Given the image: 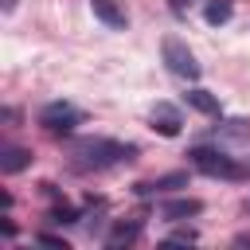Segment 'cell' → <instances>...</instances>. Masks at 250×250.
<instances>
[{"label":"cell","mask_w":250,"mask_h":250,"mask_svg":"<svg viewBox=\"0 0 250 250\" xmlns=\"http://www.w3.org/2000/svg\"><path fill=\"white\" fill-rule=\"evenodd\" d=\"M78 219H82V215H78V207H66V203H62V207H55V211L47 215V223H55V227H70V223H78Z\"/></svg>","instance_id":"5bb4252c"},{"label":"cell","mask_w":250,"mask_h":250,"mask_svg":"<svg viewBox=\"0 0 250 250\" xmlns=\"http://www.w3.org/2000/svg\"><path fill=\"white\" fill-rule=\"evenodd\" d=\"M215 137H230V141H246V137H250V121H242V117H230V121H223V125H215Z\"/></svg>","instance_id":"7c38bea8"},{"label":"cell","mask_w":250,"mask_h":250,"mask_svg":"<svg viewBox=\"0 0 250 250\" xmlns=\"http://www.w3.org/2000/svg\"><path fill=\"white\" fill-rule=\"evenodd\" d=\"M39 242H43V246H59V250H66V238H62V234H47V230H43Z\"/></svg>","instance_id":"2e32d148"},{"label":"cell","mask_w":250,"mask_h":250,"mask_svg":"<svg viewBox=\"0 0 250 250\" xmlns=\"http://www.w3.org/2000/svg\"><path fill=\"white\" fill-rule=\"evenodd\" d=\"M141 238V219H129V223H117L109 234H105V246H129V242H137Z\"/></svg>","instance_id":"8fae6325"},{"label":"cell","mask_w":250,"mask_h":250,"mask_svg":"<svg viewBox=\"0 0 250 250\" xmlns=\"http://www.w3.org/2000/svg\"><path fill=\"white\" fill-rule=\"evenodd\" d=\"M16 4H20V0H0V8H4V16H8V12H16Z\"/></svg>","instance_id":"e0dca14e"},{"label":"cell","mask_w":250,"mask_h":250,"mask_svg":"<svg viewBox=\"0 0 250 250\" xmlns=\"http://www.w3.org/2000/svg\"><path fill=\"white\" fill-rule=\"evenodd\" d=\"M246 176H250V160H246Z\"/></svg>","instance_id":"ac0fdd59"},{"label":"cell","mask_w":250,"mask_h":250,"mask_svg":"<svg viewBox=\"0 0 250 250\" xmlns=\"http://www.w3.org/2000/svg\"><path fill=\"white\" fill-rule=\"evenodd\" d=\"M203 20H207L211 27L227 23V20H230V0H207V8H203Z\"/></svg>","instance_id":"4fadbf2b"},{"label":"cell","mask_w":250,"mask_h":250,"mask_svg":"<svg viewBox=\"0 0 250 250\" xmlns=\"http://www.w3.org/2000/svg\"><path fill=\"white\" fill-rule=\"evenodd\" d=\"M74 168L82 172H105V168H121L137 160V145L129 141H113V137H82L70 145Z\"/></svg>","instance_id":"6da1fadb"},{"label":"cell","mask_w":250,"mask_h":250,"mask_svg":"<svg viewBox=\"0 0 250 250\" xmlns=\"http://www.w3.org/2000/svg\"><path fill=\"white\" fill-rule=\"evenodd\" d=\"M199 211H203V203H199V199H164V203H160V219H168V223L195 219Z\"/></svg>","instance_id":"ba28073f"},{"label":"cell","mask_w":250,"mask_h":250,"mask_svg":"<svg viewBox=\"0 0 250 250\" xmlns=\"http://www.w3.org/2000/svg\"><path fill=\"white\" fill-rule=\"evenodd\" d=\"M23 168H31V148L4 145V148H0V172H4V176H16V172H23Z\"/></svg>","instance_id":"8992f818"},{"label":"cell","mask_w":250,"mask_h":250,"mask_svg":"<svg viewBox=\"0 0 250 250\" xmlns=\"http://www.w3.org/2000/svg\"><path fill=\"white\" fill-rule=\"evenodd\" d=\"M188 164L203 176H223V180H242L246 176V164H238L227 148H211V145L188 148Z\"/></svg>","instance_id":"7a4b0ae2"},{"label":"cell","mask_w":250,"mask_h":250,"mask_svg":"<svg viewBox=\"0 0 250 250\" xmlns=\"http://www.w3.org/2000/svg\"><path fill=\"white\" fill-rule=\"evenodd\" d=\"M184 102H188L191 109H199V113H207V117H215V113H219V98H215L211 90H203V86H191V90L184 94Z\"/></svg>","instance_id":"30bf717a"},{"label":"cell","mask_w":250,"mask_h":250,"mask_svg":"<svg viewBox=\"0 0 250 250\" xmlns=\"http://www.w3.org/2000/svg\"><path fill=\"white\" fill-rule=\"evenodd\" d=\"M172 188H188V172H168V176H156V180H141L133 191L137 195H156V191H172Z\"/></svg>","instance_id":"52a82bcc"},{"label":"cell","mask_w":250,"mask_h":250,"mask_svg":"<svg viewBox=\"0 0 250 250\" xmlns=\"http://www.w3.org/2000/svg\"><path fill=\"white\" fill-rule=\"evenodd\" d=\"M152 129H156L160 137H180V109L168 105V102H156V109H152Z\"/></svg>","instance_id":"5b68a950"},{"label":"cell","mask_w":250,"mask_h":250,"mask_svg":"<svg viewBox=\"0 0 250 250\" xmlns=\"http://www.w3.org/2000/svg\"><path fill=\"white\" fill-rule=\"evenodd\" d=\"M39 125L47 129V133H70L74 125H82V109H74L70 102H47L43 109H39Z\"/></svg>","instance_id":"277c9868"},{"label":"cell","mask_w":250,"mask_h":250,"mask_svg":"<svg viewBox=\"0 0 250 250\" xmlns=\"http://www.w3.org/2000/svg\"><path fill=\"white\" fill-rule=\"evenodd\" d=\"M160 55H164V66L176 74V78H188V82H195L203 70H199V62H195V55L188 51V43H180L176 35H168L164 43H160Z\"/></svg>","instance_id":"3957f363"},{"label":"cell","mask_w":250,"mask_h":250,"mask_svg":"<svg viewBox=\"0 0 250 250\" xmlns=\"http://www.w3.org/2000/svg\"><path fill=\"white\" fill-rule=\"evenodd\" d=\"M195 238H199V234H195L191 227H180V230H172V234H168V242H172V246H188V242H195Z\"/></svg>","instance_id":"9a60e30c"},{"label":"cell","mask_w":250,"mask_h":250,"mask_svg":"<svg viewBox=\"0 0 250 250\" xmlns=\"http://www.w3.org/2000/svg\"><path fill=\"white\" fill-rule=\"evenodd\" d=\"M90 8H94V16L105 23V27H125L129 23V16H125V8H117V0H90Z\"/></svg>","instance_id":"9c48e42d"}]
</instances>
